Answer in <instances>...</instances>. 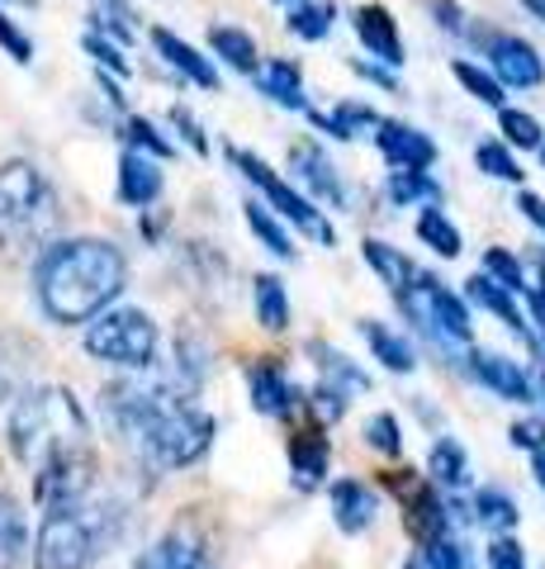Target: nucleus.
<instances>
[{
    "label": "nucleus",
    "instance_id": "39448f33",
    "mask_svg": "<svg viewBox=\"0 0 545 569\" xmlns=\"http://www.w3.org/2000/svg\"><path fill=\"white\" fill-rule=\"evenodd\" d=\"M398 299V309L403 318L417 328V332H427L432 342H455V347H465L470 337H474V323H470V309H465V299L446 290L442 280H432V276H422L408 284Z\"/></svg>",
    "mask_w": 545,
    "mask_h": 569
},
{
    "label": "nucleus",
    "instance_id": "c85d7f7f",
    "mask_svg": "<svg viewBox=\"0 0 545 569\" xmlns=\"http://www.w3.org/2000/svg\"><path fill=\"white\" fill-rule=\"evenodd\" d=\"M261 91H266L275 104L285 110H304V71L290 58H275L266 71H261Z\"/></svg>",
    "mask_w": 545,
    "mask_h": 569
},
{
    "label": "nucleus",
    "instance_id": "79ce46f5",
    "mask_svg": "<svg viewBox=\"0 0 545 569\" xmlns=\"http://www.w3.org/2000/svg\"><path fill=\"white\" fill-rule=\"evenodd\" d=\"M171 129L181 133L185 142H190V152H200V157H209V133H204V123L185 110V104H171Z\"/></svg>",
    "mask_w": 545,
    "mask_h": 569
},
{
    "label": "nucleus",
    "instance_id": "0eeeda50",
    "mask_svg": "<svg viewBox=\"0 0 545 569\" xmlns=\"http://www.w3.org/2000/svg\"><path fill=\"white\" fill-rule=\"evenodd\" d=\"M228 157H233V167H238V171L248 176V181H252V186L271 200V204H266L271 213H280V219H290L294 228H304V233H309V238H319L323 247H337V228H332V223L323 219V209H319V204H309L304 194L294 190V181H285V176H280L275 167L261 162L256 152L228 148Z\"/></svg>",
    "mask_w": 545,
    "mask_h": 569
},
{
    "label": "nucleus",
    "instance_id": "c9c22d12",
    "mask_svg": "<svg viewBox=\"0 0 545 569\" xmlns=\"http://www.w3.org/2000/svg\"><path fill=\"white\" fill-rule=\"evenodd\" d=\"M422 560H427V569H474V550H470V541H461V537H436V541H427V550H422Z\"/></svg>",
    "mask_w": 545,
    "mask_h": 569
},
{
    "label": "nucleus",
    "instance_id": "4c0bfd02",
    "mask_svg": "<svg viewBox=\"0 0 545 569\" xmlns=\"http://www.w3.org/2000/svg\"><path fill=\"white\" fill-rule=\"evenodd\" d=\"M484 276L498 280L507 295H522L526 290V271H522V261L507 252V247H488V252H484Z\"/></svg>",
    "mask_w": 545,
    "mask_h": 569
},
{
    "label": "nucleus",
    "instance_id": "4468645a",
    "mask_svg": "<svg viewBox=\"0 0 545 569\" xmlns=\"http://www.w3.org/2000/svg\"><path fill=\"white\" fill-rule=\"evenodd\" d=\"M248 395L256 413H266V418H290L299 408V389L285 380V370L275 361H261L248 370Z\"/></svg>",
    "mask_w": 545,
    "mask_h": 569
},
{
    "label": "nucleus",
    "instance_id": "bf43d9fd",
    "mask_svg": "<svg viewBox=\"0 0 545 569\" xmlns=\"http://www.w3.org/2000/svg\"><path fill=\"white\" fill-rule=\"evenodd\" d=\"M290 6H294V0H290Z\"/></svg>",
    "mask_w": 545,
    "mask_h": 569
},
{
    "label": "nucleus",
    "instance_id": "f03ea898",
    "mask_svg": "<svg viewBox=\"0 0 545 569\" xmlns=\"http://www.w3.org/2000/svg\"><path fill=\"white\" fill-rule=\"evenodd\" d=\"M10 451L39 475L52 460L91 451V422H85L72 389H29L10 408Z\"/></svg>",
    "mask_w": 545,
    "mask_h": 569
},
{
    "label": "nucleus",
    "instance_id": "603ef678",
    "mask_svg": "<svg viewBox=\"0 0 545 569\" xmlns=\"http://www.w3.org/2000/svg\"><path fill=\"white\" fill-rule=\"evenodd\" d=\"M100 10H114V14H129V20H133V10H129V0H100Z\"/></svg>",
    "mask_w": 545,
    "mask_h": 569
},
{
    "label": "nucleus",
    "instance_id": "ea45409f",
    "mask_svg": "<svg viewBox=\"0 0 545 569\" xmlns=\"http://www.w3.org/2000/svg\"><path fill=\"white\" fill-rule=\"evenodd\" d=\"M332 123H337V133H342V142H346V138H356V133H365V129H380V114L371 110V104H361V100H342L337 114H332Z\"/></svg>",
    "mask_w": 545,
    "mask_h": 569
},
{
    "label": "nucleus",
    "instance_id": "f704fd0d",
    "mask_svg": "<svg viewBox=\"0 0 545 569\" xmlns=\"http://www.w3.org/2000/svg\"><path fill=\"white\" fill-rule=\"evenodd\" d=\"M451 71H455V81L465 86V91L480 100V104H494V110H503V86L488 77V71L480 67V62H470V58H455L451 62Z\"/></svg>",
    "mask_w": 545,
    "mask_h": 569
},
{
    "label": "nucleus",
    "instance_id": "aec40b11",
    "mask_svg": "<svg viewBox=\"0 0 545 569\" xmlns=\"http://www.w3.org/2000/svg\"><path fill=\"white\" fill-rule=\"evenodd\" d=\"M361 337H365V347H371V356L384 370H398V376L417 370V356L408 347V337L394 332L390 323H380V318H361Z\"/></svg>",
    "mask_w": 545,
    "mask_h": 569
},
{
    "label": "nucleus",
    "instance_id": "b1692460",
    "mask_svg": "<svg viewBox=\"0 0 545 569\" xmlns=\"http://www.w3.org/2000/svg\"><path fill=\"white\" fill-rule=\"evenodd\" d=\"M427 475L436 479L442 489H465L470 485V456L455 437H436L432 451H427Z\"/></svg>",
    "mask_w": 545,
    "mask_h": 569
},
{
    "label": "nucleus",
    "instance_id": "9d476101",
    "mask_svg": "<svg viewBox=\"0 0 545 569\" xmlns=\"http://www.w3.org/2000/svg\"><path fill=\"white\" fill-rule=\"evenodd\" d=\"M375 142L394 171H432V162H436V142L403 119H380Z\"/></svg>",
    "mask_w": 545,
    "mask_h": 569
},
{
    "label": "nucleus",
    "instance_id": "a18cd8bd",
    "mask_svg": "<svg viewBox=\"0 0 545 569\" xmlns=\"http://www.w3.org/2000/svg\"><path fill=\"white\" fill-rule=\"evenodd\" d=\"M313 413H319L323 422H337L342 413H346V395H342V389L337 385H319V389H313Z\"/></svg>",
    "mask_w": 545,
    "mask_h": 569
},
{
    "label": "nucleus",
    "instance_id": "c756f323",
    "mask_svg": "<svg viewBox=\"0 0 545 569\" xmlns=\"http://www.w3.org/2000/svg\"><path fill=\"white\" fill-rule=\"evenodd\" d=\"M252 299H256V323L266 332L290 328V295H285V284H280V276H256Z\"/></svg>",
    "mask_w": 545,
    "mask_h": 569
},
{
    "label": "nucleus",
    "instance_id": "58836bf2",
    "mask_svg": "<svg viewBox=\"0 0 545 569\" xmlns=\"http://www.w3.org/2000/svg\"><path fill=\"white\" fill-rule=\"evenodd\" d=\"M365 447L380 451V456H403V427L394 413H375L371 422H365Z\"/></svg>",
    "mask_w": 545,
    "mask_h": 569
},
{
    "label": "nucleus",
    "instance_id": "423d86ee",
    "mask_svg": "<svg viewBox=\"0 0 545 569\" xmlns=\"http://www.w3.org/2000/svg\"><path fill=\"white\" fill-rule=\"evenodd\" d=\"M48 223H52V190L43 171L24 162V157H10L0 167V228L14 238H33Z\"/></svg>",
    "mask_w": 545,
    "mask_h": 569
},
{
    "label": "nucleus",
    "instance_id": "7ed1b4c3",
    "mask_svg": "<svg viewBox=\"0 0 545 569\" xmlns=\"http://www.w3.org/2000/svg\"><path fill=\"white\" fill-rule=\"evenodd\" d=\"M110 508H52L43 527H39V541H33V565L39 569H85L95 565V556L110 541Z\"/></svg>",
    "mask_w": 545,
    "mask_h": 569
},
{
    "label": "nucleus",
    "instance_id": "f8f14e48",
    "mask_svg": "<svg viewBox=\"0 0 545 569\" xmlns=\"http://www.w3.org/2000/svg\"><path fill=\"white\" fill-rule=\"evenodd\" d=\"M470 376L488 385L498 399L507 403H532L536 399V385L526 380V370L513 361V356H498V351H474L470 356Z\"/></svg>",
    "mask_w": 545,
    "mask_h": 569
},
{
    "label": "nucleus",
    "instance_id": "a211bd4d",
    "mask_svg": "<svg viewBox=\"0 0 545 569\" xmlns=\"http://www.w3.org/2000/svg\"><path fill=\"white\" fill-rule=\"evenodd\" d=\"M465 299H474V305H480V309H488V313H498L503 323L513 328V332L522 337L526 347H536V337H532V323H526V318L517 313V295H507L498 280H488V276H480V271H474V276L465 280Z\"/></svg>",
    "mask_w": 545,
    "mask_h": 569
},
{
    "label": "nucleus",
    "instance_id": "f257e3e1",
    "mask_svg": "<svg viewBox=\"0 0 545 569\" xmlns=\"http://www.w3.org/2000/svg\"><path fill=\"white\" fill-rule=\"evenodd\" d=\"M129 284V261L104 238H62L33 266V290L52 323L81 328L114 309V299Z\"/></svg>",
    "mask_w": 545,
    "mask_h": 569
},
{
    "label": "nucleus",
    "instance_id": "c03bdc74",
    "mask_svg": "<svg viewBox=\"0 0 545 569\" xmlns=\"http://www.w3.org/2000/svg\"><path fill=\"white\" fill-rule=\"evenodd\" d=\"M507 441L513 447H522V451H545V418H522V422H513V432H507Z\"/></svg>",
    "mask_w": 545,
    "mask_h": 569
},
{
    "label": "nucleus",
    "instance_id": "49530a36",
    "mask_svg": "<svg viewBox=\"0 0 545 569\" xmlns=\"http://www.w3.org/2000/svg\"><path fill=\"white\" fill-rule=\"evenodd\" d=\"M432 14H436V24H446L451 33H461V39H480V29L465 24V14H461L455 0H432Z\"/></svg>",
    "mask_w": 545,
    "mask_h": 569
},
{
    "label": "nucleus",
    "instance_id": "ddd939ff",
    "mask_svg": "<svg viewBox=\"0 0 545 569\" xmlns=\"http://www.w3.org/2000/svg\"><path fill=\"white\" fill-rule=\"evenodd\" d=\"M351 24H356V39L365 43L371 58H380L384 67H403V39H398V20L384 6H356L351 14Z\"/></svg>",
    "mask_w": 545,
    "mask_h": 569
},
{
    "label": "nucleus",
    "instance_id": "864d4df0",
    "mask_svg": "<svg viewBox=\"0 0 545 569\" xmlns=\"http://www.w3.org/2000/svg\"><path fill=\"white\" fill-rule=\"evenodd\" d=\"M522 6H526V10H532V14H536V20L545 24V0H522Z\"/></svg>",
    "mask_w": 545,
    "mask_h": 569
},
{
    "label": "nucleus",
    "instance_id": "8fccbe9b",
    "mask_svg": "<svg viewBox=\"0 0 545 569\" xmlns=\"http://www.w3.org/2000/svg\"><path fill=\"white\" fill-rule=\"evenodd\" d=\"M351 71L356 77H365V81H375V86H384V91H394V77L384 67H375V62H351Z\"/></svg>",
    "mask_w": 545,
    "mask_h": 569
},
{
    "label": "nucleus",
    "instance_id": "6e6d98bb",
    "mask_svg": "<svg viewBox=\"0 0 545 569\" xmlns=\"http://www.w3.org/2000/svg\"><path fill=\"white\" fill-rule=\"evenodd\" d=\"M541 284H545V252H541Z\"/></svg>",
    "mask_w": 545,
    "mask_h": 569
},
{
    "label": "nucleus",
    "instance_id": "6e6552de",
    "mask_svg": "<svg viewBox=\"0 0 545 569\" xmlns=\"http://www.w3.org/2000/svg\"><path fill=\"white\" fill-rule=\"evenodd\" d=\"M484 58H488V77H494L503 91H536L545 81V58L541 52L517 39V33H484Z\"/></svg>",
    "mask_w": 545,
    "mask_h": 569
},
{
    "label": "nucleus",
    "instance_id": "de8ad7c7",
    "mask_svg": "<svg viewBox=\"0 0 545 569\" xmlns=\"http://www.w3.org/2000/svg\"><path fill=\"white\" fill-rule=\"evenodd\" d=\"M488 565H494V569H526L522 541H513V537H498L494 546H488Z\"/></svg>",
    "mask_w": 545,
    "mask_h": 569
},
{
    "label": "nucleus",
    "instance_id": "a19ab883",
    "mask_svg": "<svg viewBox=\"0 0 545 569\" xmlns=\"http://www.w3.org/2000/svg\"><path fill=\"white\" fill-rule=\"evenodd\" d=\"M81 48L104 67V77H129V71H133L129 58H124V48L110 43V39H100V33H81Z\"/></svg>",
    "mask_w": 545,
    "mask_h": 569
},
{
    "label": "nucleus",
    "instance_id": "cd10ccee",
    "mask_svg": "<svg viewBox=\"0 0 545 569\" xmlns=\"http://www.w3.org/2000/svg\"><path fill=\"white\" fill-rule=\"evenodd\" d=\"M309 351L319 356V370L327 385H337L342 395H361V389H371V376L351 361V356H342L337 347H323V342H309Z\"/></svg>",
    "mask_w": 545,
    "mask_h": 569
},
{
    "label": "nucleus",
    "instance_id": "5fc2aeb1",
    "mask_svg": "<svg viewBox=\"0 0 545 569\" xmlns=\"http://www.w3.org/2000/svg\"><path fill=\"white\" fill-rule=\"evenodd\" d=\"M0 6H24V10H33V6H39V0H0Z\"/></svg>",
    "mask_w": 545,
    "mask_h": 569
},
{
    "label": "nucleus",
    "instance_id": "4d7b16f0",
    "mask_svg": "<svg viewBox=\"0 0 545 569\" xmlns=\"http://www.w3.org/2000/svg\"><path fill=\"white\" fill-rule=\"evenodd\" d=\"M541 162H545V142H541Z\"/></svg>",
    "mask_w": 545,
    "mask_h": 569
},
{
    "label": "nucleus",
    "instance_id": "13d9d810",
    "mask_svg": "<svg viewBox=\"0 0 545 569\" xmlns=\"http://www.w3.org/2000/svg\"><path fill=\"white\" fill-rule=\"evenodd\" d=\"M541 395H545V376H541Z\"/></svg>",
    "mask_w": 545,
    "mask_h": 569
},
{
    "label": "nucleus",
    "instance_id": "9b49d317",
    "mask_svg": "<svg viewBox=\"0 0 545 569\" xmlns=\"http://www.w3.org/2000/svg\"><path fill=\"white\" fill-rule=\"evenodd\" d=\"M133 569H219L214 556H209V546L195 537L190 527H175L166 531L157 546H148L143 556H138Z\"/></svg>",
    "mask_w": 545,
    "mask_h": 569
},
{
    "label": "nucleus",
    "instance_id": "a878e982",
    "mask_svg": "<svg viewBox=\"0 0 545 569\" xmlns=\"http://www.w3.org/2000/svg\"><path fill=\"white\" fill-rule=\"evenodd\" d=\"M384 194H390V204H442V181H436L432 171H390V181H384Z\"/></svg>",
    "mask_w": 545,
    "mask_h": 569
},
{
    "label": "nucleus",
    "instance_id": "20e7f679",
    "mask_svg": "<svg viewBox=\"0 0 545 569\" xmlns=\"http://www.w3.org/2000/svg\"><path fill=\"white\" fill-rule=\"evenodd\" d=\"M157 323L143 309H104L85 323V351L119 370H148L157 361Z\"/></svg>",
    "mask_w": 545,
    "mask_h": 569
},
{
    "label": "nucleus",
    "instance_id": "dca6fc26",
    "mask_svg": "<svg viewBox=\"0 0 545 569\" xmlns=\"http://www.w3.org/2000/svg\"><path fill=\"white\" fill-rule=\"evenodd\" d=\"M162 186H166V176L162 167L152 162V157L143 152H124L119 157V200L133 204V209H148L162 200Z\"/></svg>",
    "mask_w": 545,
    "mask_h": 569
},
{
    "label": "nucleus",
    "instance_id": "5701e85b",
    "mask_svg": "<svg viewBox=\"0 0 545 569\" xmlns=\"http://www.w3.org/2000/svg\"><path fill=\"white\" fill-rule=\"evenodd\" d=\"M209 48H214V58H223L233 71H242V77H252V71L261 67L256 39L248 29H238V24H209Z\"/></svg>",
    "mask_w": 545,
    "mask_h": 569
},
{
    "label": "nucleus",
    "instance_id": "7c9ffc66",
    "mask_svg": "<svg viewBox=\"0 0 545 569\" xmlns=\"http://www.w3.org/2000/svg\"><path fill=\"white\" fill-rule=\"evenodd\" d=\"M470 518L480 522V527H488V531H498V537H507V531L517 527V498H507L503 489H480L474 493V503H470Z\"/></svg>",
    "mask_w": 545,
    "mask_h": 569
},
{
    "label": "nucleus",
    "instance_id": "72a5a7b5",
    "mask_svg": "<svg viewBox=\"0 0 545 569\" xmlns=\"http://www.w3.org/2000/svg\"><path fill=\"white\" fill-rule=\"evenodd\" d=\"M498 129H503V138L513 142V148H522V152H541V142H545V129H541V119L536 114H526V110H498Z\"/></svg>",
    "mask_w": 545,
    "mask_h": 569
},
{
    "label": "nucleus",
    "instance_id": "2f4dec72",
    "mask_svg": "<svg viewBox=\"0 0 545 569\" xmlns=\"http://www.w3.org/2000/svg\"><path fill=\"white\" fill-rule=\"evenodd\" d=\"M417 238L427 242L436 257H446V261H451V257H461V247H465V242H461V228H455L436 204H427V209L417 213Z\"/></svg>",
    "mask_w": 545,
    "mask_h": 569
},
{
    "label": "nucleus",
    "instance_id": "473e14b6",
    "mask_svg": "<svg viewBox=\"0 0 545 569\" xmlns=\"http://www.w3.org/2000/svg\"><path fill=\"white\" fill-rule=\"evenodd\" d=\"M124 138H129V152H143V157H152V162H166V157L175 152V142L162 138V129H157L152 119H143V114L124 119Z\"/></svg>",
    "mask_w": 545,
    "mask_h": 569
},
{
    "label": "nucleus",
    "instance_id": "412c9836",
    "mask_svg": "<svg viewBox=\"0 0 545 569\" xmlns=\"http://www.w3.org/2000/svg\"><path fill=\"white\" fill-rule=\"evenodd\" d=\"M29 556V522L20 498L0 489V569H20Z\"/></svg>",
    "mask_w": 545,
    "mask_h": 569
},
{
    "label": "nucleus",
    "instance_id": "f3484780",
    "mask_svg": "<svg viewBox=\"0 0 545 569\" xmlns=\"http://www.w3.org/2000/svg\"><path fill=\"white\" fill-rule=\"evenodd\" d=\"M152 48L162 52V58L181 71L185 81H195L200 91H219V67H214V58H204L200 48H190L185 39H175L171 29H152Z\"/></svg>",
    "mask_w": 545,
    "mask_h": 569
},
{
    "label": "nucleus",
    "instance_id": "4be33fe9",
    "mask_svg": "<svg viewBox=\"0 0 545 569\" xmlns=\"http://www.w3.org/2000/svg\"><path fill=\"white\" fill-rule=\"evenodd\" d=\"M361 257H365V266H371V271L390 284L394 295H403L408 290V284L417 280V266L403 257V247H390V242H380V238H365L361 242Z\"/></svg>",
    "mask_w": 545,
    "mask_h": 569
},
{
    "label": "nucleus",
    "instance_id": "09e8293b",
    "mask_svg": "<svg viewBox=\"0 0 545 569\" xmlns=\"http://www.w3.org/2000/svg\"><path fill=\"white\" fill-rule=\"evenodd\" d=\"M517 209L526 213V223L541 228V233H545V200H541L536 190H517Z\"/></svg>",
    "mask_w": 545,
    "mask_h": 569
},
{
    "label": "nucleus",
    "instance_id": "37998d69",
    "mask_svg": "<svg viewBox=\"0 0 545 569\" xmlns=\"http://www.w3.org/2000/svg\"><path fill=\"white\" fill-rule=\"evenodd\" d=\"M0 48H6L20 67H29V62H33V39H29V33H24L20 24H14V20H6V14H0Z\"/></svg>",
    "mask_w": 545,
    "mask_h": 569
},
{
    "label": "nucleus",
    "instance_id": "393cba45",
    "mask_svg": "<svg viewBox=\"0 0 545 569\" xmlns=\"http://www.w3.org/2000/svg\"><path fill=\"white\" fill-rule=\"evenodd\" d=\"M242 219H248V228L261 238V247H266L271 257H280V261H294V257H299V247L290 242L285 223H280L275 213H271L266 204H261V200H248V204H242Z\"/></svg>",
    "mask_w": 545,
    "mask_h": 569
},
{
    "label": "nucleus",
    "instance_id": "2eb2a0df",
    "mask_svg": "<svg viewBox=\"0 0 545 569\" xmlns=\"http://www.w3.org/2000/svg\"><path fill=\"white\" fill-rule=\"evenodd\" d=\"M327 498H332V522H337L346 537H361V531L375 522V512H380L375 489H365L361 479H337Z\"/></svg>",
    "mask_w": 545,
    "mask_h": 569
},
{
    "label": "nucleus",
    "instance_id": "1a4fd4ad",
    "mask_svg": "<svg viewBox=\"0 0 545 569\" xmlns=\"http://www.w3.org/2000/svg\"><path fill=\"white\" fill-rule=\"evenodd\" d=\"M290 176H294V190L304 194L309 204H327V209H346V181L342 171L327 162V152L319 148V142H299V148L290 152Z\"/></svg>",
    "mask_w": 545,
    "mask_h": 569
},
{
    "label": "nucleus",
    "instance_id": "bb28decb",
    "mask_svg": "<svg viewBox=\"0 0 545 569\" xmlns=\"http://www.w3.org/2000/svg\"><path fill=\"white\" fill-rule=\"evenodd\" d=\"M285 24H290V33H299V39L319 43L332 33V24H337V6H332V0H294L285 10Z\"/></svg>",
    "mask_w": 545,
    "mask_h": 569
},
{
    "label": "nucleus",
    "instance_id": "e433bc0d",
    "mask_svg": "<svg viewBox=\"0 0 545 569\" xmlns=\"http://www.w3.org/2000/svg\"><path fill=\"white\" fill-rule=\"evenodd\" d=\"M474 162H480L484 176H494V181L522 186V167H517V157L507 152L503 142H480V148H474Z\"/></svg>",
    "mask_w": 545,
    "mask_h": 569
},
{
    "label": "nucleus",
    "instance_id": "6ab92c4d",
    "mask_svg": "<svg viewBox=\"0 0 545 569\" xmlns=\"http://www.w3.org/2000/svg\"><path fill=\"white\" fill-rule=\"evenodd\" d=\"M327 460H332V447H327V437L319 432V427L290 437V470H294L299 489H319L323 475H327Z\"/></svg>",
    "mask_w": 545,
    "mask_h": 569
},
{
    "label": "nucleus",
    "instance_id": "3c124183",
    "mask_svg": "<svg viewBox=\"0 0 545 569\" xmlns=\"http://www.w3.org/2000/svg\"><path fill=\"white\" fill-rule=\"evenodd\" d=\"M532 475H536V485L545 489V451H536V456H532Z\"/></svg>",
    "mask_w": 545,
    "mask_h": 569
}]
</instances>
